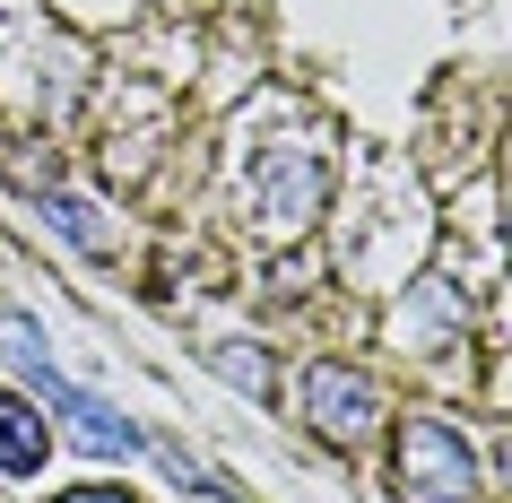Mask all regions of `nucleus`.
I'll return each mask as SVG.
<instances>
[{
	"label": "nucleus",
	"instance_id": "nucleus-11",
	"mask_svg": "<svg viewBox=\"0 0 512 503\" xmlns=\"http://www.w3.org/2000/svg\"><path fill=\"white\" fill-rule=\"evenodd\" d=\"M61 503H131V495H122V486H70Z\"/></svg>",
	"mask_w": 512,
	"mask_h": 503
},
{
	"label": "nucleus",
	"instance_id": "nucleus-1",
	"mask_svg": "<svg viewBox=\"0 0 512 503\" xmlns=\"http://www.w3.org/2000/svg\"><path fill=\"white\" fill-rule=\"evenodd\" d=\"M330 209V157L322 148H261L243 174V217L270 243H296L313 217Z\"/></svg>",
	"mask_w": 512,
	"mask_h": 503
},
{
	"label": "nucleus",
	"instance_id": "nucleus-9",
	"mask_svg": "<svg viewBox=\"0 0 512 503\" xmlns=\"http://www.w3.org/2000/svg\"><path fill=\"white\" fill-rule=\"evenodd\" d=\"M209 365L226 373V382H235L243 399H270V382H278V373H270V356H261V347H243V339H217V347H209Z\"/></svg>",
	"mask_w": 512,
	"mask_h": 503
},
{
	"label": "nucleus",
	"instance_id": "nucleus-2",
	"mask_svg": "<svg viewBox=\"0 0 512 503\" xmlns=\"http://www.w3.org/2000/svg\"><path fill=\"white\" fill-rule=\"evenodd\" d=\"M400 486L417 503H478L486 495V460L443 417H408L400 425Z\"/></svg>",
	"mask_w": 512,
	"mask_h": 503
},
{
	"label": "nucleus",
	"instance_id": "nucleus-5",
	"mask_svg": "<svg viewBox=\"0 0 512 503\" xmlns=\"http://www.w3.org/2000/svg\"><path fill=\"white\" fill-rule=\"evenodd\" d=\"M469 304H478V287H469V278H460V269H426V278H417V295H408V339H426V347H443L460 330V321H469Z\"/></svg>",
	"mask_w": 512,
	"mask_h": 503
},
{
	"label": "nucleus",
	"instance_id": "nucleus-7",
	"mask_svg": "<svg viewBox=\"0 0 512 503\" xmlns=\"http://www.w3.org/2000/svg\"><path fill=\"white\" fill-rule=\"evenodd\" d=\"M35 217H44L61 243H79V252H113V226L96 217V200H79V191H44V200H35Z\"/></svg>",
	"mask_w": 512,
	"mask_h": 503
},
{
	"label": "nucleus",
	"instance_id": "nucleus-3",
	"mask_svg": "<svg viewBox=\"0 0 512 503\" xmlns=\"http://www.w3.org/2000/svg\"><path fill=\"white\" fill-rule=\"evenodd\" d=\"M304 417H313V434H330V443H356L365 425L382 417V391L365 382L356 365H304Z\"/></svg>",
	"mask_w": 512,
	"mask_h": 503
},
{
	"label": "nucleus",
	"instance_id": "nucleus-8",
	"mask_svg": "<svg viewBox=\"0 0 512 503\" xmlns=\"http://www.w3.org/2000/svg\"><path fill=\"white\" fill-rule=\"evenodd\" d=\"M0 356L27 373V382H44V373H53V347H44L35 313H18V304H0Z\"/></svg>",
	"mask_w": 512,
	"mask_h": 503
},
{
	"label": "nucleus",
	"instance_id": "nucleus-6",
	"mask_svg": "<svg viewBox=\"0 0 512 503\" xmlns=\"http://www.w3.org/2000/svg\"><path fill=\"white\" fill-rule=\"evenodd\" d=\"M44 451H53V425L35 417L27 399H0V469L35 477V469H44Z\"/></svg>",
	"mask_w": 512,
	"mask_h": 503
},
{
	"label": "nucleus",
	"instance_id": "nucleus-4",
	"mask_svg": "<svg viewBox=\"0 0 512 503\" xmlns=\"http://www.w3.org/2000/svg\"><path fill=\"white\" fill-rule=\"evenodd\" d=\"M35 391H44V399L61 408V417H70V443H79V451H96V460H131V451H139V425L122 417L113 399H87V391H70L61 373H44Z\"/></svg>",
	"mask_w": 512,
	"mask_h": 503
},
{
	"label": "nucleus",
	"instance_id": "nucleus-10",
	"mask_svg": "<svg viewBox=\"0 0 512 503\" xmlns=\"http://www.w3.org/2000/svg\"><path fill=\"white\" fill-rule=\"evenodd\" d=\"M157 460H165V469H174V477H183L191 495H209V503H235V486H226V477H217L209 460H191L183 443H157Z\"/></svg>",
	"mask_w": 512,
	"mask_h": 503
}]
</instances>
